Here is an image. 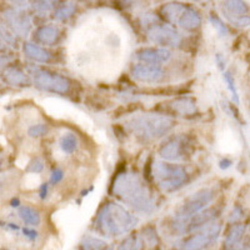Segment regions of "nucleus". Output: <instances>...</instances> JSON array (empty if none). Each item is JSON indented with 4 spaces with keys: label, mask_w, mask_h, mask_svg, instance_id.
Returning <instances> with one entry per match:
<instances>
[{
    "label": "nucleus",
    "mask_w": 250,
    "mask_h": 250,
    "mask_svg": "<svg viewBox=\"0 0 250 250\" xmlns=\"http://www.w3.org/2000/svg\"><path fill=\"white\" fill-rule=\"evenodd\" d=\"M111 193L137 213L151 214L155 210L153 194L137 173L122 171L117 174L111 185Z\"/></svg>",
    "instance_id": "obj_1"
},
{
    "label": "nucleus",
    "mask_w": 250,
    "mask_h": 250,
    "mask_svg": "<svg viewBox=\"0 0 250 250\" xmlns=\"http://www.w3.org/2000/svg\"><path fill=\"white\" fill-rule=\"evenodd\" d=\"M139 219L128 209L115 202H106L100 207L94 219V228L105 236H119L129 233L137 227Z\"/></svg>",
    "instance_id": "obj_2"
},
{
    "label": "nucleus",
    "mask_w": 250,
    "mask_h": 250,
    "mask_svg": "<svg viewBox=\"0 0 250 250\" xmlns=\"http://www.w3.org/2000/svg\"><path fill=\"white\" fill-rule=\"evenodd\" d=\"M175 125V120L159 114H143L125 122V128L143 140H154L165 137Z\"/></svg>",
    "instance_id": "obj_3"
},
{
    "label": "nucleus",
    "mask_w": 250,
    "mask_h": 250,
    "mask_svg": "<svg viewBox=\"0 0 250 250\" xmlns=\"http://www.w3.org/2000/svg\"><path fill=\"white\" fill-rule=\"evenodd\" d=\"M151 175L164 193H175L190 182V174L185 167L167 160H155Z\"/></svg>",
    "instance_id": "obj_4"
},
{
    "label": "nucleus",
    "mask_w": 250,
    "mask_h": 250,
    "mask_svg": "<svg viewBox=\"0 0 250 250\" xmlns=\"http://www.w3.org/2000/svg\"><path fill=\"white\" fill-rule=\"evenodd\" d=\"M159 14L169 24L178 25L183 30L195 31L202 25V17L195 9L182 3H168L160 8Z\"/></svg>",
    "instance_id": "obj_5"
},
{
    "label": "nucleus",
    "mask_w": 250,
    "mask_h": 250,
    "mask_svg": "<svg viewBox=\"0 0 250 250\" xmlns=\"http://www.w3.org/2000/svg\"><path fill=\"white\" fill-rule=\"evenodd\" d=\"M142 24L145 26L148 39L160 48H178L183 43V37L179 31L173 26L159 23L156 18L145 15Z\"/></svg>",
    "instance_id": "obj_6"
},
{
    "label": "nucleus",
    "mask_w": 250,
    "mask_h": 250,
    "mask_svg": "<svg viewBox=\"0 0 250 250\" xmlns=\"http://www.w3.org/2000/svg\"><path fill=\"white\" fill-rule=\"evenodd\" d=\"M158 153H159L160 158L167 162H185L191 158L193 144L188 135L176 134V135L168 137L162 143Z\"/></svg>",
    "instance_id": "obj_7"
},
{
    "label": "nucleus",
    "mask_w": 250,
    "mask_h": 250,
    "mask_svg": "<svg viewBox=\"0 0 250 250\" xmlns=\"http://www.w3.org/2000/svg\"><path fill=\"white\" fill-rule=\"evenodd\" d=\"M29 73L33 78L34 86L40 90L62 94V95L68 94L70 90V82L62 75L51 73L45 69L38 68V66H30Z\"/></svg>",
    "instance_id": "obj_8"
},
{
    "label": "nucleus",
    "mask_w": 250,
    "mask_h": 250,
    "mask_svg": "<svg viewBox=\"0 0 250 250\" xmlns=\"http://www.w3.org/2000/svg\"><path fill=\"white\" fill-rule=\"evenodd\" d=\"M220 231L222 225L219 223H210L183 239L179 243V250H204L205 248L216 242Z\"/></svg>",
    "instance_id": "obj_9"
},
{
    "label": "nucleus",
    "mask_w": 250,
    "mask_h": 250,
    "mask_svg": "<svg viewBox=\"0 0 250 250\" xmlns=\"http://www.w3.org/2000/svg\"><path fill=\"white\" fill-rule=\"evenodd\" d=\"M219 210L216 208H207L200 213H196L195 215L190 218H176L171 223V228L175 233L184 235V234H190L193 231L199 230L205 225L210 224L218 218Z\"/></svg>",
    "instance_id": "obj_10"
},
{
    "label": "nucleus",
    "mask_w": 250,
    "mask_h": 250,
    "mask_svg": "<svg viewBox=\"0 0 250 250\" xmlns=\"http://www.w3.org/2000/svg\"><path fill=\"white\" fill-rule=\"evenodd\" d=\"M215 198V190L211 188H203L188 196L180 208L176 210V218H190L196 213L204 210Z\"/></svg>",
    "instance_id": "obj_11"
},
{
    "label": "nucleus",
    "mask_w": 250,
    "mask_h": 250,
    "mask_svg": "<svg viewBox=\"0 0 250 250\" xmlns=\"http://www.w3.org/2000/svg\"><path fill=\"white\" fill-rule=\"evenodd\" d=\"M131 77L137 82L145 83V84H156L164 78V70L160 65L155 64H145L138 62L130 69Z\"/></svg>",
    "instance_id": "obj_12"
},
{
    "label": "nucleus",
    "mask_w": 250,
    "mask_h": 250,
    "mask_svg": "<svg viewBox=\"0 0 250 250\" xmlns=\"http://www.w3.org/2000/svg\"><path fill=\"white\" fill-rule=\"evenodd\" d=\"M4 18L12 33L19 37H26L31 30V20L20 9H10L4 13Z\"/></svg>",
    "instance_id": "obj_13"
},
{
    "label": "nucleus",
    "mask_w": 250,
    "mask_h": 250,
    "mask_svg": "<svg viewBox=\"0 0 250 250\" xmlns=\"http://www.w3.org/2000/svg\"><path fill=\"white\" fill-rule=\"evenodd\" d=\"M134 58L139 62L160 65L170 60L171 53L169 49L160 48V46L159 48H142L135 51Z\"/></svg>",
    "instance_id": "obj_14"
},
{
    "label": "nucleus",
    "mask_w": 250,
    "mask_h": 250,
    "mask_svg": "<svg viewBox=\"0 0 250 250\" xmlns=\"http://www.w3.org/2000/svg\"><path fill=\"white\" fill-rule=\"evenodd\" d=\"M245 231L247 227L244 224H236L231 225L229 231L227 233L224 240V250H239L242 247V243L244 240Z\"/></svg>",
    "instance_id": "obj_15"
},
{
    "label": "nucleus",
    "mask_w": 250,
    "mask_h": 250,
    "mask_svg": "<svg viewBox=\"0 0 250 250\" xmlns=\"http://www.w3.org/2000/svg\"><path fill=\"white\" fill-rule=\"evenodd\" d=\"M3 80L12 86H28L30 85V79L21 69L15 66H9L4 70Z\"/></svg>",
    "instance_id": "obj_16"
},
{
    "label": "nucleus",
    "mask_w": 250,
    "mask_h": 250,
    "mask_svg": "<svg viewBox=\"0 0 250 250\" xmlns=\"http://www.w3.org/2000/svg\"><path fill=\"white\" fill-rule=\"evenodd\" d=\"M170 108L171 110L182 115V117H190V115H194L196 110H198L195 99L190 97H183L174 99L170 103Z\"/></svg>",
    "instance_id": "obj_17"
},
{
    "label": "nucleus",
    "mask_w": 250,
    "mask_h": 250,
    "mask_svg": "<svg viewBox=\"0 0 250 250\" xmlns=\"http://www.w3.org/2000/svg\"><path fill=\"white\" fill-rule=\"evenodd\" d=\"M223 12L228 19L234 20L239 17L248 15L249 8L243 0H224L223 1Z\"/></svg>",
    "instance_id": "obj_18"
},
{
    "label": "nucleus",
    "mask_w": 250,
    "mask_h": 250,
    "mask_svg": "<svg viewBox=\"0 0 250 250\" xmlns=\"http://www.w3.org/2000/svg\"><path fill=\"white\" fill-rule=\"evenodd\" d=\"M23 51L24 55H25L28 59L33 60V62H49L51 59V55L48 50H45L44 48L39 46L38 44L30 43V42H26L23 45Z\"/></svg>",
    "instance_id": "obj_19"
},
{
    "label": "nucleus",
    "mask_w": 250,
    "mask_h": 250,
    "mask_svg": "<svg viewBox=\"0 0 250 250\" xmlns=\"http://www.w3.org/2000/svg\"><path fill=\"white\" fill-rule=\"evenodd\" d=\"M59 29L55 25H43L35 31V39L43 45H54L59 38Z\"/></svg>",
    "instance_id": "obj_20"
},
{
    "label": "nucleus",
    "mask_w": 250,
    "mask_h": 250,
    "mask_svg": "<svg viewBox=\"0 0 250 250\" xmlns=\"http://www.w3.org/2000/svg\"><path fill=\"white\" fill-rule=\"evenodd\" d=\"M80 248L82 250H113V247L105 240L90 235H86L82 239Z\"/></svg>",
    "instance_id": "obj_21"
},
{
    "label": "nucleus",
    "mask_w": 250,
    "mask_h": 250,
    "mask_svg": "<svg viewBox=\"0 0 250 250\" xmlns=\"http://www.w3.org/2000/svg\"><path fill=\"white\" fill-rule=\"evenodd\" d=\"M144 240L138 233H131L123 239L117 250H143Z\"/></svg>",
    "instance_id": "obj_22"
},
{
    "label": "nucleus",
    "mask_w": 250,
    "mask_h": 250,
    "mask_svg": "<svg viewBox=\"0 0 250 250\" xmlns=\"http://www.w3.org/2000/svg\"><path fill=\"white\" fill-rule=\"evenodd\" d=\"M18 215L20 216V219H21L26 225L37 227V225L40 224L39 213L30 207H20L19 210H18Z\"/></svg>",
    "instance_id": "obj_23"
},
{
    "label": "nucleus",
    "mask_w": 250,
    "mask_h": 250,
    "mask_svg": "<svg viewBox=\"0 0 250 250\" xmlns=\"http://www.w3.org/2000/svg\"><path fill=\"white\" fill-rule=\"evenodd\" d=\"M59 146L62 153L71 154L78 149V139L73 133H65L60 138Z\"/></svg>",
    "instance_id": "obj_24"
},
{
    "label": "nucleus",
    "mask_w": 250,
    "mask_h": 250,
    "mask_svg": "<svg viewBox=\"0 0 250 250\" xmlns=\"http://www.w3.org/2000/svg\"><path fill=\"white\" fill-rule=\"evenodd\" d=\"M75 13V5L74 4H64V5L59 6L54 12V18L59 21H65L69 18L73 17Z\"/></svg>",
    "instance_id": "obj_25"
},
{
    "label": "nucleus",
    "mask_w": 250,
    "mask_h": 250,
    "mask_svg": "<svg viewBox=\"0 0 250 250\" xmlns=\"http://www.w3.org/2000/svg\"><path fill=\"white\" fill-rule=\"evenodd\" d=\"M59 3L60 0H33V8L38 13H48Z\"/></svg>",
    "instance_id": "obj_26"
},
{
    "label": "nucleus",
    "mask_w": 250,
    "mask_h": 250,
    "mask_svg": "<svg viewBox=\"0 0 250 250\" xmlns=\"http://www.w3.org/2000/svg\"><path fill=\"white\" fill-rule=\"evenodd\" d=\"M223 78H224V82L225 84H227L228 89L230 90L231 95H233V102L235 103L236 105H239V104H240V99H239V94L238 90H236L234 77L231 75L230 71H224V73H223Z\"/></svg>",
    "instance_id": "obj_27"
},
{
    "label": "nucleus",
    "mask_w": 250,
    "mask_h": 250,
    "mask_svg": "<svg viewBox=\"0 0 250 250\" xmlns=\"http://www.w3.org/2000/svg\"><path fill=\"white\" fill-rule=\"evenodd\" d=\"M209 20H210L211 25H213V28L215 29V31L218 33L219 37H228L229 35V30H228V26L225 25L224 23L222 21V19L220 18H218L216 15L211 14L210 17H209Z\"/></svg>",
    "instance_id": "obj_28"
},
{
    "label": "nucleus",
    "mask_w": 250,
    "mask_h": 250,
    "mask_svg": "<svg viewBox=\"0 0 250 250\" xmlns=\"http://www.w3.org/2000/svg\"><path fill=\"white\" fill-rule=\"evenodd\" d=\"M48 133V126L45 124H37L31 125L28 129V135L31 138H40L44 137Z\"/></svg>",
    "instance_id": "obj_29"
},
{
    "label": "nucleus",
    "mask_w": 250,
    "mask_h": 250,
    "mask_svg": "<svg viewBox=\"0 0 250 250\" xmlns=\"http://www.w3.org/2000/svg\"><path fill=\"white\" fill-rule=\"evenodd\" d=\"M143 231H144V235L143 236H144L145 242L148 243L150 247H154V245L158 243V240H159V239H158V234H156L155 229H154L153 227H146L143 229Z\"/></svg>",
    "instance_id": "obj_30"
},
{
    "label": "nucleus",
    "mask_w": 250,
    "mask_h": 250,
    "mask_svg": "<svg viewBox=\"0 0 250 250\" xmlns=\"http://www.w3.org/2000/svg\"><path fill=\"white\" fill-rule=\"evenodd\" d=\"M43 169H44L43 160L39 159V158H35V159H33L30 163H29L25 170L28 171V173H40V171H43Z\"/></svg>",
    "instance_id": "obj_31"
},
{
    "label": "nucleus",
    "mask_w": 250,
    "mask_h": 250,
    "mask_svg": "<svg viewBox=\"0 0 250 250\" xmlns=\"http://www.w3.org/2000/svg\"><path fill=\"white\" fill-rule=\"evenodd\" d=\"M244 218V213H243V209L240 207H235L231 211L230 216H229V223L230 224H236L239 223L242 219Z\"/></svg>",
    "instance_id": "obj_32"
},
{
    "label": "nucleus",
    "mask_w": 250,
    "mask_h": 250,
    "mask_svg": "<svg viewBox=\"0 0 250 250\" xmlns=\"http://www.w3.org/2000/svg\"><path fill=\"white\" fill-rule=\"evenodd\" d=\"M230 23L234 24L235 26H239V28H247V26H250V17L249 15L239 17L236 19L231 20Z\"/></svg>",
    "instance_id": "obj_33"
},
{
    "label": "nucleus",
    "mask_w": 250,
    "mask_h": 250,
    "mask_svg": "<svg viewBox=\"0 0 250 250\" xmlns=\"http://www.w3.org/2000/svg\"><path fill=\"white\" fill-rule=\"evenodd\" d=\"M62 178H64V171L59 168L54 169L50 175V184H58V183L62 182Z\"/></svg>",
    "instance_id": "obj_34"
},
{
    "label": "nucleus",
    "mask_w": 250,
    "mask_h": 250,
    "mask_svg": "<svg viewBox=\"0 0 250 250\" xmlns=\"http://www.w3.org/2000/svg\"><path fill=\"white\" fill-rule=\"evenodd\" d=\"M23 233L26 238H29L30 240H35L38 238V233L34 230V229H30V228H24Z\"/></svg>",
    "instance_id": "obj_35"
},
{
    "label": "nucleus",
    "mask_w": 250,
    "mask_h": 250,
    "mask_svg": "<svg viewBox=\"0 0 250 250\" xmlns=\"http://www.w3.org/2000/svg\"><path fill=\"white\" fill-rule=\"evenodd\" d=\"M40 199H45L46 196H48V184H42L40 187V191H39Z\"/></svg>",
    "instance_id": "obj_36"
},
{
    "label": "nucleus",
    "mask_w": 250,
    "mask_h": 250,
    "mask_svg": "<svg viewBox=\"0 0 250 250\" xmlns=\"http://www.w3.org/2000/svg\"><path fill=\"white\" fill-rule=\"evenodd\" d=\"M231 164H233V163H231V160L223 159V160H220V163H219V168L223 169V170H225V169L230 168Z\"/></svg>",
    "instance_id": "obj_37"
},
{
    "label": "nucleus",
    "mask_w": 250,
    "mask_h": 250,
    "mask_svg": "<svg viewBox=\"0 0 250 250\" xmlns=\"http://www.w3.org/2000/svg\"><path fill=\"white\" fill-rule=\"evenodd\" d=\"M215 62H216V64H218L219 69H222V70H224L225 62H224V60H223L222 54H216L215 55Z\"/></svg>",
    "instance_id": "obj_38"
},
{
    "label": "nucleus",
    "mask_w": 250,
    "mask_h": 250,
    "mask_svg": "<svg viewBox=\"0 0 250 250\" xmlns=\"http://www.w3.org/2000/svg\"><path fill=\"white\" fill-rule=\"evenodd\" d=\"M9 1L14 4V6L17 8H24L26 5V0H9Z\"/></svg>",
    "instance_id": "obj_39"
},
{
    "label": "nucleus",
    "mask_w": 250,
    "mask_h": 250,
    "mask_svg": "<svg viewBox=\"0 0 250 250\" xmlns=\"http://www.w3.org/2000/svg\"><path fill=\"white\" fill-rule=\"evenodd\" d=\"M12 204H13V207H19V205H18V204H19V200L14 199V200H13V202H12Z\"/></svg>",
    "instance_id": "obj_40"
},
{
    "label": "nucleus",
    "mask_w": 250,
    "mask_h": 250,
    "mask_svg": "<svg viewBox=\"0 0 250 250\" xmlns=\"http://www.w3.org/2000/svg\"><path fill=\"white\" fill-rule=\"evenodd\" d=\"M196 3H204V1H208V0H194Z\"/></svg>",
    "instance_id": "obj_41"
}]
</instances>
